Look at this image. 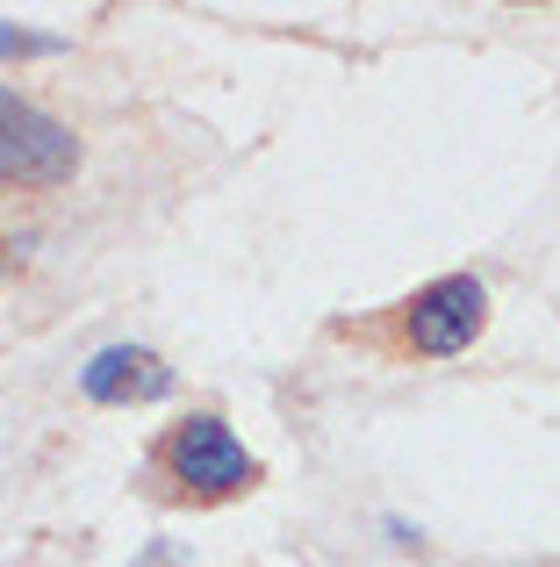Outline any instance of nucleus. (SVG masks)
Here are the masks:
<instances>
[{"mask_svg":"<svg viewBox=\"0 0 560 567\" xmlns=\"http://www.w3.org/2000/svg\"><path fill=\"white\" fill-rule=\"evenodd\" d=\"M80 166V144L58 115H43L37 101L0 94V181L8 187H58Z\"/></svg>","mask_w":560,"mask_h":567,"instance_id":"obj_1","label":"nucleus"},{"mask_svg":"<svg viewBox=\"0 0 560 567\" xmlns=\"http://www.w3.org/2000/svg\"><path fill=\"white\" fill-rule=\"evenodd\" d=\"M166 460H173V474H180L195 496H238V488L259 482V460L230 439L224 416H187V424L173 431Z\"/></svg>","mask_w":560,"mask_h":567,"instance_id":"obj_2","label":"nucleus"},{"mask_svg":"<svg viewBox=\"0 0 560 567\" xmlns=\"http://www.w3.org/2000/svg\"><path fill=\"white\" fill-rule=\"evenodd\" d=\"M481 317H489V288H481L475 274H446V280H432V288L409 302V346L432 352V360L467 352L475 331H481Z\"/></svg>","mask_w":560,"mask_h":567,"instance_id":"obj_3","label":"nucleus"},{"mask_svg":"<svg viewBox=\"0 0 560 567\" xmlns=\"http://www.w3.org/2000/svg\"><path fill=\"white\" fill-rule=\"evenodd\" d=\"M80 388L94 402H158L173 388V367L144 346H101L94 360L80 367Z\"/></svg>","mask_w":560,"mask_h":567,"instance_id":"obj_4","label":"nucleus"},{"mask_svg":"<svg viewBox=\"0 0 560 567\" xmlns=\"http://www.w3.org/2000/svg\"><path fill=\"white\" fill-rule=\"evenodd\" d=\"M37 51H58V43H51V37H37V29L0 22V58H37Z\"/></svg>","mask_w":560,"mask_h":567,"instance_id":"obj_5","label":"nucleus"}]
</instances>
